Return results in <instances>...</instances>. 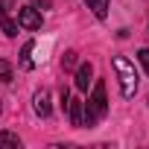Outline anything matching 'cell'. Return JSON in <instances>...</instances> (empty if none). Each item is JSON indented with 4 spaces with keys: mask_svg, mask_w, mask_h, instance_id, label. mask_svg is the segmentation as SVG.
<instances>
[{
    "mask_svg": "<svg viewBox=\"0 0 149 149\" xmlns=\"http://www.w3.org/2000/svg\"><path fill=\"white\" fill-rule=\"evenodd\" d=\"M67 114H70V126H76V129H82V111H85V102L82 100H70L67 97Z\"/></svg>",
    "mask_w": 149,
    "mask_h": 149,
    "instance_id": "cell-5",
    "label": "cell"
},
{
    "mask_svg": "<svg viewBox=\"0 0 149 149\" xmlns=\"http://www.w3.org/2000/svg\"><path fill=\"white\" fill-rule=\"evenodd\" d=\"M32 6H35V9H38V6H41V9H50V0H32Z\"/></svg>",
    "mask_w": 149,
    "mask_h": 149,
    "instance_id": "cell-15",
    "label": "cell"
},
{
    "mask_svg": "<svg viewBox=\"0 0 149 149\" xmlns=\"http://www.w3.org/2000/svg\"><path fill=\"white\" fill-rule=\"evenodd\" d=\"M105 114H108L105 82H97V85H94V94H91V100L85 102V111H82V126H97V120H102Z\"/></svg>",
    "mask_w": 149,
    "mask_h": 149,
    "instance_id": "cell-1",
    "label": "cell"
},
{
    "mask_svg": "<svg viewBox=\"0 0 149 149\" xmlns=\"http://www.w3.org/2000/svg\"><path fill=\"white\" fill-rule=\"evenodd\" d=\"M114 67H117V76H120V94L126 100H132L134 91H137V70H134V64L129 58H123V56H114Z\"/></svg>",
    "mask_w": 149,
    "mask_h": 149,
    "instance_id": "cell-2",
    "label": "cell"
},
{
    "mask_svg": "<svg viewBox=\"0 0 149 149\" xmlns=\"http://www.w3.org/2000/svg\"><path fill=\"white\" fill-rule=\"evenodd\" d=\"M32 108H35V114H38V117H50L53 105H50V91H47V88L35 91V97H32Z\"/></svg>",
    "mask_w": 149,
    "mask_h": 149,
    "instance_id": "cell-4",
    "label": "cell"
},
{
    "mask_svg": "<svg viewBox=\"0 0 149 149\" xmlns=\"http://www.w3.org/2000/svg\"><path fill=\"white\" fill-rule=\"evenodd\" d=\"M137 58H140V64L146 67V73H149V47H143L140 53H137Z\"/></svg>",
    "mask_w": 149,
    "mask_h": 149,
    "instance_id": "cell-14",
    "label": "cell"
},
{
    "mask_svg": "<svg viewBox=\"0 0 149 149\" xmlns=\"http://www.w3.org/2000/svg\"><path fill=\"white\" fill-rule=\"evenodd\" d=\"M18 24L24 29H41L44 18H41V12L35 6H24V9H18Z\"/></svg>",
    "mask_w": 149,
    "mask_h": 149,
    "instance_id": "cell-3",
    "label": "cell"
},
{
    "mask_svg": "<svg viewBox=\"0 0 149 149\" xmlns=\"http://www.w3.org/2000/svg\"><path fill=\"white\" fill-rule=\"evenodd\" d=\"M146 100H149V97H146Z\"/></svg>",
    "mask_w": 149,
    "mask_h": 149,
    "instance_id": "cell-16",
    "label": "cell"
},
{
    "mask_svg": "<svg viewBox=\"0 0 149 149\" xmlns=\"http://www.w3.org/2000/svg\"><path fill=\"white\" fill-rule=\"evenodd\" d=\"M15 6H18V0H0V18H6L9 12H15Z\"/></svg>",
    "mask_w": 149,
    "mask_h": 149,
    "instance_id": "cell-12",
    "label": "cell"
},
{
    "mask_svg": "<svg viewBox=\"0 0 149 149\" xmlns=\"http://www.w3.org/2000/svg\"><path fill=\"white\" fill-rule=\"evenodd\" d=\"M0 26H3V35H6V38H15V35H18V24H15L9 15L0 18Z\"/></svg>",
    "mask_w": 149,
    "mask_h": 149,
    "instance_id": "cell-10",
    "label": "cell"
},
{
    "mask_svg": "<svg viewBox=\"0 0 149 149\" xmlns=\"http://www.w3.org/2000/svg\"><path fill=\"white\" fill-rule=\"evenodd\" d=\"M32 47H35V41H26L21 47V67L24 70H32Z\"/></svg>",
    "mask_w": 149,
    "mask_h": 149,
    "instance_id": "cell-8",
    "label": "cell"
},
{
    "mask_svg": "<svg viewBox=\"0 0 149 149\" xmlns=\"http://www.w3.org/2000/svg\"><path fill=\"white\" fill-rule=\"evenodd\" d=\"M6 146L21 149V137H18V134H12V132H0V149H6Z\"/></svg>",
    "mask_w": 149,
    "mask_h": 149,
    "instance_id": "cell-9",
    "label": "cell"
},
{
    "mask_svg": "<svg viewBox=\"0 0 149 149\" xmlns=\"http://www.w3.org/2000/svg\"><path fill=\"white\" fill-rule=\"evenodd\" d=\"M91 76H94V67H91V61L79 64V67H76V91H88V85H91Z\"/></svg>",
    "mask_w": 149,
    "mask_h": 149,
    "instance_id": "cell-6",
    "label": "cell"
},
{
    "mask_svg": "<svg viewBox=\"0 0 149 149\" xmlns=\"http://www.w3.org/2000/svg\"><path fill=\"white\" fill-rule=\"evenodd\" d=\"M12 76H15L12 64H9L6 58H0V82H12Z\"/></svg>",
    "mask_w": 149,
    "mask_h": 149,
    "instance_id": "cell-11",
    "label": "cell"
},
{
    "mask_svg": "<svg viewBox=\"0 0 149 149\" xmlns=\"http://www.w3.org/2000/svg\"><path fill=\"white\" fill-rule=\"evenodd\" d=\"M61 64L70 70V67H76V50H67L64 53V58H61Z\"/></svg>",
    "mask_w": 149,
    "mask_h": 149,
    "instance_id": "cell-13",
    "label": "cell"
},
{
    "mask_svg": "<svg viewBox=\"0 0 149 149\" xmlns=\"http://www.w3.org/2000/svg\"><path fill=\"white\" fill-rule=\"evenodd\" d=\"M88 3V9L100 18V21H105V15H108V0H85Z\"/></svg>",
    "mask_w": 149,
    "mask_h": 149,
    "instance_id": "cell-7",
    "label": "cell"
}]
</instances>
